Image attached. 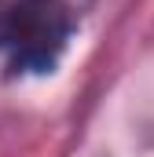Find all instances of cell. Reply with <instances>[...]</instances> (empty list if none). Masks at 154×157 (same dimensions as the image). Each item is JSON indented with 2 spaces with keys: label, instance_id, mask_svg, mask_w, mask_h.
Returning <instances> with one entry per match:
<instances>
[{
  "label": "cell",
  "instance_id": "6da1fadb",
  "mask_svg": "<svg viewBox=\"0 0 154 157\" xmlns=\"http://www.w3.org/2000/svg\"><path fill=\"white\" fill-rule=\"evenodd\" d=\"M95 0H0V51L11 77L51 73Z\"/></svg>",
  "mask_w": 154,
  "mask_h": 157
}]
</instances>
